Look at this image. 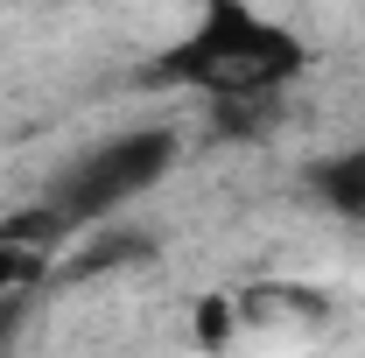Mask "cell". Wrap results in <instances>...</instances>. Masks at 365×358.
<instances>
[{
	"mask_svg": "<svg viewBox=\"0 0 365 358\" xmlns=\"http://www.w3.org/2000/svg\"><path fill=\"white\" fill-rule=\"evenodd\" d=\"M295 78H302V43L246 0H204L197 29L155 56V85L204 91L211 106L281 98V85H295Z\"/></svg>",
	"mask_w": 365,
	"mask_h": 358,
	"instance_id": "1",
	"label": "cell"
},
{
	"mask_svg": "<svg viewBox=\"0 0 365 358\" xmlns=\"http://www.w3.org/2000/svg\"><path fill=\"white\" fill-rule=\"evenodd\" d=\"M169 162H176V134H169V127H127V134L85 148L63 176L49 183L43 211L78 239L91 225H106L113 211H127L134 197H148L155 183L169 176Z\"/></svg>",
	"mask_w": 365,
	"mask_h": 358,
	"instance_id": "2",
	"label": "cell"
},
{
	"mask_svg": "<svg viewBox=\"0 0 365 358\" xmlns=\"http://www.w3.org/2000/svg\"><path fill=\"white\" fill-rule=\"evenodd\" d=\"M309 190H317L330 211L365 218V140H359V148H337V155H323V162H309Z\"/></svg>",
	"mask_w": 365,
	"mask_h": 358,
	"instance_id": "3",
	"label": "cell"
},
{
	"mask_svg": "<svg viewBox=\"0 0 365 358\" xmlns=\"http://www.w3.org/2000/svg\"><path fill=\"white\" fill-rule=\"evenodd\" d=\"M140 260H155V239H148V232H98V239H85V246L63 260V281H91V274L140 267Z\"/></svg>",
	"mask_w": 365,
	"mask_h": 358,
	"instance_id": "4",
	"label": "cell"
},
{
	"mask_svg": "<svg viewBox=\"0 0 365 358\" xmlns=\"http://www.w3.org/2000/svg\"><path fill=\"white\" fill-rule=\"evenodd\" d=\"M29 302H36V295H0V358H7V344H14V330H21Z\"/></svg>",
	"mask_w": 365,
	"mask_h": 358,
	"instance_id": "5",
	"label": "cell"
}]
</instances>
